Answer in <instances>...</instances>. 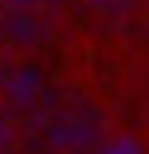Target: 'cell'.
<instances>
[{"label": "cell", "instance_id": "obj_4", "mask_svg": "<svg viewBox=\"0 0 149 154\" xmlns=\"http://www.w3.org/2000/svg\"><path fill=\"white\" fill-rule=\"evenodd\" d=\"M0 154H14V135H10V120L0 116Z\"/></svg>", "mask_w": 149, "mask_h": 154}, {"label": "cell", "instance_id": "obj_3", "mask_svg": "<svg viewBox=\"0 0 149 154\" xmlns=\"http://www.w3.org/2000/svg\"><path fill=\"white\" fill-rule=\"evenodd\" d=\"M87 10H96V14H125V10H135V0H82Z\"/></svg>", "mask_w": 149, "mask_h": 154}, {"label": "cell", "instance_id": "obj_2", "mask_svg": "<svg viewBox=\"0 0 149 154\" xmlns=\"http://www.w3.org/2000/svg\"><path fill=\"white\" fill-rule=\"evenodd\" d=\"M91 154H144L135 140H125V135H106V140H96L91 144Z\"/></svg>", "mask_w": 149, "mask_h": 154}, {"label": "cell", "instance_id": "obj_1", "mask_svg": "<svg viewBox=\"0 0 149 154\" xmlns=\"http://www.w3.org/2000/svg\"><path fill=\"white\" fill-rule=\"evenodd\" d=\"M0 38L14 48H34L48 38V10L38 0H0Z\"/></svg>", "mask_w": 149, "mask_h": 154}]
</instances>
